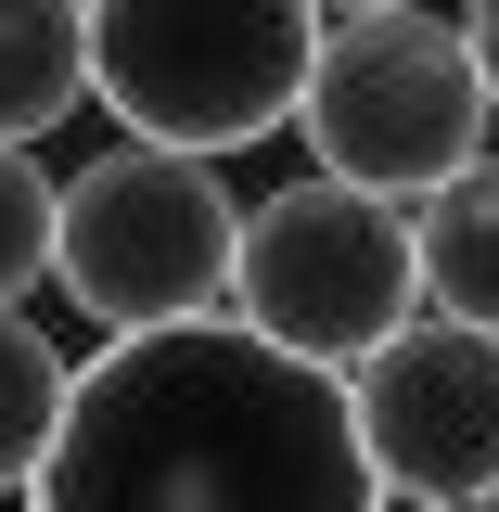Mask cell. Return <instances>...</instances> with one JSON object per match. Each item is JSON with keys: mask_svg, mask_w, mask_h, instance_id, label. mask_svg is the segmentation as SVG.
Listing matches in <instances>:
<instances>
[{"mask_svg": "<svg viewBox=\"0 0 499 512\" xmlns=\"http://www.w3.org/2000/svg\"><path fill=\"white\" fill-rule=\"evenodd\" d=\"M26 512H397L359 448L346 372L256 346L244 320H180L77 359L64 436Z\"/></svg>", "mask_w": 499, "mask_h": 512, "instance_id": "obj_1", "label": "cell"}, {"mask_svg": "<svg viewBox=\"0 0 499 512\" xmlns=\"http://www.w3.org/2000/svg\"><path fill=\"white\" fill-rule=\"evenodd\" d=\"M320 0H90V103L154 154H256L308 116Z\"/></svg>", "mask_w": 499, "mask_h": 512, "instance_id": "obj_2", "label": "cell"}, {"mask_svg": "<svg viewBox=\"0 0 499 512\" xmlns=\"http://www.w3.org/2000/svg\"><path fill=\"white\" fill-rule=\"evenodd\" d=\"M231 269H244V205L205 154H154V141H103L64 180L52 282L77 320L128 333H180V320H231Z\"/></svg>", "mask_w": 499, "mask_h": 512, "instance_id": "obj_3", "label": "cell"}, {"mask_svg": "<svg viewBox=\"0 0 499 512\" xmlns=\"http://www.w3.org/2000/svg\"><path fill=\"white\" fill-rule=\"evenodd\" d=\"M231 320L256 346L308 359V372H359L423 320V218L359 180H282L244 205V269H231Z\"/></svg>", "mask_w": 499, "mask_h": 512, "instance_id": "obj_4", "label": "cell"}, {"mask_svg": "<svg viewBox=\"0 0 499 512\" xmlns=\"http://www.w3.org/2000/svg\"><path fill=\"white\" fill-rule=\"evenodd\" d=\"M487 77H474V39L461 13H359L320 39V77H308V167L320 180H359L384 205H436L487 141Z\"/></svg>", "mask_w": 499, "mask_h": 512, "instance_id": "obj_5", "label": "cell"}, {"mask_svg": "<svg viewBox=\"0 0 499 512\" xmlns=\"http://www.w3.org/2000/svg\"><path fill=\"white\" fill-rule=\"evenodd\" d=\"M359 448H372L384 500L436 512V500H499V333L474 320H410L397 346H372L346 372Z\"/></svg>", "mask_w": 499, "mask_h": 512, "instance_id": "obj_6", "label": "cell"}, {"mask_svg": "<svg viewBox=\"0 0 499 512\" xmlns=\"http://www.w3.org/2000/svg\"><path fill=\"white\" fill-rule=\"evenodd\" d=\"M90 103V0H0V141H52Z\"/></svg>", "mask_w": 499, "mask_h": 512, "instance_id": "obj_7", "label": "cell"}, {"mask_svg": "<svg viewBox=\"0 0 499 512\" xmlns=\"http://www.w3.org/2000/svg\"><path fill=\"white\" fill-rule=\"evenodd\" d=\"M410 218H423V308L499 333V154H474V167H461L436 205H410Z\"/></svg>", "mask_w": 499, "mask_h": 512, "instance_id": "obj_8", "label": "cell"}, {"mask_svg": "<svg viewBox=\"0 0 499 512\" xmlns=\"http://www.w3.org/2000/svg\"><path fill=\"white\" fill-rule=\"evenodd\" d=\"M64 397H77V359H64L26 308H0V500L39 487V461H52V436H64Z\"/></svg>", "mask_w": 499, "mask_h": 512, "instance_id": "obj_9", "label": "cell"}, {"mask_svg": "<svg viewBox=\"0 0 499 512\" xmlns=\"http://www.w3.org/2000/svg\"><path fill=\"white\" fill-rule=\"evenodd\" d=\"M52 231H64V180L26 141H0V308H26L52 282Z\"/></svg>", "mask_w": 499, "mask_h": 512, "instance_id": "obj_10", "label": "cell"}, {"mask_svg": "<svg viewBox=\"0 0 499 512\" xmlns=\"http://www.w3.org/2000/svg\"><path fill=\"white\" fill-rule=\"evenodd\" d=\"M461 39H474V77H487V103H499V0H461Z\"/></svg>", "mask_w": 499, "mask_h": 512, "instance_id": "obj_11", "label": "cell"}, {"mask_svg": "<svg viewBox=\"0 0 499 512\" xmlns=\"http://www.w3.org/2000/svg\"><path fill=\"white\" fill-rule=\"evenodd\" d=\"M320 13H346V26H359V13H423V0H320Z\"/></svg>", "mask_w": 499, "mask_h": 512, "instance_id": "obj_12", "label": "cell"}, {"mask_svg": "<svg viewBox=\"0 0 499 512\" xmlns=\"http://www.w3.org/2000/svg\"><path fill=\"white\" fill-rule=\"evenodd\" d=\"M436 512H499V500H436Z\"/></svg>", "mask_w": 499, "mask_h": 512, "instance_id": "obj_13", "label": "cell"}]
</instances>
